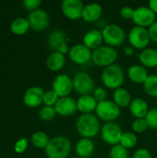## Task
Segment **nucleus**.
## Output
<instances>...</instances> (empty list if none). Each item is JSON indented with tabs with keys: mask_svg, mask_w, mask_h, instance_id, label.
Listing matches in <instances>:
<instances>
[{
	"mask_svg": "<svg viewBox=\"0 0 157 158\" xmlns=\"http://www.w3.org/2000/svg\"><path fill=\"white\" fill-rule=\"evenodd\" d=\"M52 90H54L59 97L68 96L73 90V80L66 74H59L55 78L52 83Z\"/></svg>",
	"mask_w": 157,
	"mask_h": 158,
	"instance_id": "13",
	"label": "nucleus"
},
{
	"mask_svg": "<svg viewBox=\"0 0 157 158\" xmlns=\"http://www.w3.org/2000/svg\"><path fill=\"white\" fill-rule=\"evenodd\" d=\"M145 119L148 123L150 129L157 130V107H154L149 109Z\"/></svg>",
	"mask_w": 157,
	"mask_h": 158,
	"instance_id": "35",
	"label": "nucleus"
},
{
	"mask_svg": "<svg viewBox=\"0 0 157 158\" xmlns=\"http://www.w3.org/2000/svg\"><path fill=\"white\" fill-rule=\"evenodd\" d=\"M148 76L147 69L142 65H132L128 69L129 79L136 84H143Z\"/></svg>",
	"mask_w": 157,
	"mask_h": 158,
	"instance_id": "21",
	"label": "nucleus"
},
{
	"mask_svg": "<svg viewBox=\"0 0 157 158\" xmlns=\"http://www.w3.org/2000/svg\"><path fill=\"white\" fill-rule=\"evenodd\" d=\"M95 114L99 119L107 123L115 122V120H117L120 117L121 111L120 108L113 101L106 99L97 104Z\"/></svg>",
	"mask_w": 157,
	"mask_h": 158,
	"instance_id": "6",
	"label": "nucleus"
},
{
	"mask_svg": "<svg viewBox=\"0 0 157 158\" xmlns=\"http://www.w3.org/2000/svg\"><path fill=\"white\" fill-rule=\"evenodd\" d=\"M148 32H149L151 41L157 43V19L148 28Z\"/></svg>",
	"mask_w": 157,
	"mask_h": 158,
	"instance_id": "41",
	"label": "nucleus"
},
{
	"mask_svg": "<svg viewBox=\"0 0 157 158\" xmlns=\"http://www.w3.org/2000/svg\"><path fill=\"white\" fill-rule=\"evenodd\" d=\"M124 52H125V55L126 56H132L133 55V47L127 46V47H125Z\"/></svg>",
	"mask_w": 157,
	"mask_h": 158,
	"instance_id": "43",
	"label": "nucleus"
},
{
	"mask_svg": "<svg viewBox=\"0 0 157 158\" xmlns=\"http://www.w3.org/2000/svg\"><path fill=\"white\" fill-rule=\"evenodd\" d=\"M101 80L104 86L110 90H117L121 87L125 80L124 69L118 64H113L103 69Z\"/></svg>",
	"mask_w": 157,
	"mask_h": 158,
	"instance_id": "2",
	"label": "nucleus"
},
{
	"mask_svg": "<svg viewBox=\"0 0 157 158\" xmlns=\"http://www.w3.org/2000/svg\"><path fill=\"white\" fill-rule=\"evenodd\" d=\"M47 44L54 52H60L65 55L69 51L67 34L61 30H55L50 32L47 39Z\"/></svg>",
	"mask_w": 157,
	"mask_h": 158,
	"instance_id": "10",
	"label": "nucleus"
},
{
	"mask_svg": "<svg viewBox=\"0 0 157 158\" xmlns=\"http://www.w3.org/2000/svg\"><path fill=\"white\" fill-rule=\"evenodd\" d=\"M103 43H104V39H103L102 31L99 30H91L87 31L84 34L82 40V44L91 51H93L98 47L102 46Z\"/></svg>",
	"mask_w": 157,
	"mask_h": 158,
	"instance_id": "18",
	"label": "nucleus"
},
{
	"mask_svg": "<svg viewBox=\"0 0 157 158\" xmlns=\"http://www.w3.org/2000/svg\"><path fill=\"white\" fill-rule=\"evenodd\" d=\"M29 145V142L26 138H20L19 140H18L14 145V151L18 154H22L24 153Z\"/></svg>",
	"mask_w": 157,
	"mask_h": 158,
	"instance_id": "37",
	"label": "nucleus"
},
{
	"mask_svg": "<svg viewBox=\"0 0 157 158\" xmlns=\"http://www.w3.org/2000/svg\"><path fill=\"white\" fill-rule=\"evenodd\" d=\"M75 151L78 157L88 158L93 156L94 152V143L92 139L81 138L79 140L75 146Z\"/></svg>",
	"mask_w": 157,
	"mask_h": 158,
	"instance_id": "22",
	"label": "nucleus"
},
{
	"mask_svg": "<svg viewBox=\"0 0 157 158\" xmlns=\"http://www.w3.org/2000/svg\"><path fill=\"white\" fill-rule=\"evenodd\" d=\"M73 80V90L81 95H87L93 93L95 86L93 78L86 72L80 71L75 74Z\"/></svg>",
	"mask_w": 157,
	"mask_h": 158,
	"instance_id": "8",
	"label": "nucleus"
},
{
	"mask_svg": "<svg viewBox=\"0 0 157 158\" xmlns=\"http://www.w3.org/2000/svg\"><path fill=\"white\" fill-rule=\"evenodd\" d=\"M50 142L49 136L42 131H35L31 137V144L37 149H45Z\"/></svg>",
	"mask_w": 157,
	"mask_h": 158,
	"instance_id": "28",
	"label": "nucleus"
},
{
	"mask_svg": "<svg viewBox=\"0 0 157 158\" xmlns=\"http://www.w3.org/2000/svg\"><path fill=\"white\" fill-rule=\"evenodd\" d=\"M54 107L56 114L61 117H70L78 111L77 101L70 96L60 97Z\"/></svg>",
	"mask_w": 157,
	"mask_h": 158,
	"instance_id": "17",
	"label": "nucleus"
},
{
	"mask_svg": "<svg viewBox=\"0 0 157 158\" xmlns=\"http://www.w3.org/2000/svg\"><path fill=\"white\" fill-rule=\"evenodd\" d=\"M84 5L81 0H64L61 4L62 13L68 19H79L82 17Z\"/></svg>",
	"mask_w": 157,
	"mask_h": 158,
	"instance_id": "14",
	"label": "nucleus"
},
{
	"mask_svg": "<svg viewBox=\"0 0 157 158\" xmlns=\"http://www.w3.org/2000/svg\"><path fill=\"white\" fill-rule=\"evenodd\" d=\"M30 22L27 19L17 18L10 25V31L16 35H23L30 30Z\"/></svg>",
	"mask_w": 157,
	"mask_h": 158,
	"instance_id": "27",
	"label": "nucleus"
},
{
	"mask_svg": "<svg viewBox=\"0 0 157 158\" xmlns=\"http://www.w3.org/2000/svg\"><path fill=\"white\" fill-rule=\"evenodd\" d=\"M92 53L83 44H77L72 45L68 51L70 60L78 65H85L92 60Z\"/></svg>",
	"mask_w": 157,
	"mask_h": 158,
	"instance_id": "12",
	"label": "nucleus"
},
{
	"mask_svg": "<svg viewBox=\"0 0 157 158\" xmlns=\"http://www.w3.org/2000/svg\"><path fill=\"white\" fill-rule=\"evenodd\" d=\"M142 66L148 69L157 68V49L146 48L143 50L139 56Z\"/></svg>",
	"mask_w": 157,
	"mask_h": 158,
	"instance_id": "24",
	"label": "nucleus"
},
{
	"mask_svg": "<svg viewBox=\"0 0 157 158\" xmlns=\"http://www.w3.org/2000/svg\"><path fill=\"white\" fill-rule=\"evenodd\" d=\"M76 130L82 138L92 139L101 131L99 118L93 114H81L76 121Z\"/></svg>",
	"mask_w": 157,
	"mask_h": 158,
	"instance_id": "1",
	"label": "nucleus"
},
{
	"mask_svg": "<svg viewBox=\"0 0 157 158\" xmlns=\"http://www.w3.org/2000/svg\"><path fill=\"white\" fill-rule=\"evenodd\" d=\"M93 96L97 101V103L103 102V101L106 100V97H107L106 90L105 89V87H97L94 89V91L93 93Z\"/></svg>",
	"mask_w": 157,
	"mask_h": 158,
	"instance_id": "36",
	"label": "nucleus"
},
{
	"mask_svg": "<svg viewBox=\"0 0 157 158\" xmlns=\"http://www.w3.org/2000/svg\"><path fill=\"white\" fill-rule=\"evenodd\" d=\"M145 93L154 98H157V75H149L143 83Z\"/></svg>",
	"mask_w": 157,
	"mask_h": 158,
	"instance_id": "29",
	"label": "nucleus"
},
{
	"mask_svg": "<svg viewBox=\"0 0 157 158\" xmlns=\"http://www.w3.org/2000/svg\"><path fill=\"white\" fill-rule=\"evenodd\" d=\"M100 134L105 143L114 146L119 144L123 131L116 122H107L101 127Z\"/></svg>",
	"mask_w": 157,
	"mask_h": 158,
	"instance_id": "9",
	"label": "nucleus"
},
{
	"mask_svg": "<svg viewBox=\"0 0 157 158\" xmlns=\"http://www.w3.org/2000/svg\"><path fill=\"white\" fill-rule=\"evenodd\" d=\"M128 39L131 47L141 50L146 49L151 42L148 29L140 26H134L130 29Z\"/></svg>",
	"mask_w": 157,
	"mask_h": 158,
	"instance_id": "7",
	"label": "nucleus"
},
{
	"mask_svg": "<svg viewBox=\"0 0 157 158\" xmlns=\"http://www.w3.org/2000/svg\"><path fill=\"white\" fill-rule=\"evenodd\" d=\"M59 98L60 97L56 94V93L54 90H49L47 92H44L43 104H44V106H55Z\"/></svg>",
	"mask_w": 157,
	"mask_h": 158,
	"instance_id": "33",
	"label": "nucleus"
},
{
	"mask_svg": "<svg viewBox=\"0 0 157 158\" xmlns=\"http://www.w3.org/2000/svg\"><path fill=\"white\" fill-rule=\"evenodd\" d=\"M129 107H130V114L136 118H145L149 111L148 104L143 98L133 99Z\"/></svg>",
	"mask_w": 157,
	"mask_h": 158,
	"instance_id": "23",
	"label": "nucleus"
},
{
	"mask_svg": "<svg viewBox=\"0 0 157 158\" xmlns=\"http://www.w3.org/2000/svg\"><path fill=\"white\" fill-rule=\"evenodd\" d=\"M43 90L39 86H31L26 90L23 95V103L31 108L38 107L43 103Z\"/></svg>",
	"mask_w": 157,
	"mask_h": 158,
	"instance_id": "16",
	"label": "nucleus"
},
{
	"mask_svg": "<svg viewBox=\"0 0 157 158\" xmlns=\"http://www.w3.org/2000/svg\"><path fill=\"white\" fill-rule=\"evenodd\" d=\"M66 64V56L60 52H52L46 58V66L52 71L61 70Z\"/></svg>",
	"mask_w": 157,
	"mask_h": 158,
	"instance_id": "25",
	"label": "nucleus"
},
{
	"mask_svg": "<svg viewBox=\"0 0 157 158\" xmlns=\"http://www.w3.org/2000/svg\"><path fill=\"white\" fill-rule=\"evenodd\" d=\"M131 95L130 92L122 87L117 89L114 91L113 94V102L119 107L124 108L127 106H130L131 103Z\"/></svg>",
	"mask_w": 157,
	"mask_h": 158,
	"instance_id": "26",
	"label": "nucleus"
},
{
	"mask_svg": "<svg viewBox=\"0 0 157 158\" xmlns=\"http://www.w3.org/2000/svg\"><path fill=\"white\" fill-rule=\"evenodd\" d=\"M103 39L105 45L118 47L124 44L126 40V32L122 27L117 24H108L102 30Z\"/></svg>",
	"mask_w": 157,
	"mask_h": 158,
	"instance_id": "5",
	"label": "nucleus"
},
{
	"mask_svg": "<svg viewBox=\"0 0 157 158\" xmlns=\"http://www.w3.org/2000/svg\"><path fill=\"white\" fill-rule=\"evenodd\" d=\"M103 13V7L98 3H91L84 6L82 12V19L86 22L97 21Z\"/></svg>",
	"mask_w": 157,
	"mask_h": 158,
	"instance_id": "20",
	"label": "nucleus"
},
{
	"mask_svg": "<svg viewBox=\"0 0 157 158\" xmlns=\"http://www.w3.org/2000/svg\"><path fill=\"white\" fill-rule=\"evenodd\" d=\"M156 75H157V68H156Z\"/></svg>",
	"mask_w": 157,
	"mask_h": 158,
	"instance_id": "45",
	"label": "nucleus"
},
{
	"mask_svg": "<svg viewBox=\"0 0 157 158\" xmlns=\"http://www.w3.org/2000/svg\"><path fill=\"white\" fill-rule=\"evenodd\" d=\"M120 15L122 18H124L126 19H131L132 20L133 15H134V9L130 6H124L120 9Z\"/></svg>",
	"mask_w": 157,
	"mask_h": 158,
	"instance_id": "39",
	"label": "nucleus"
},
{
	"mask_svg": "<svg viewBox=\"0 0 157 158\" xmlns=\"http://www.w3.org/2000/svg\"><path fill=\"white\" fill-rule=\"evenodd\" d=\"M56 112L54 106H43L39 111V118L43 121H49L56 118Z\"/></svg>",
	"mask_w": 157,
	"mask_h": 158,
	"instance_id": "31",
	"label": "nucleus"
},
{
	"mask_svg": "<svg viewBox=\"0 0 157 158\" xmlns=\"http://www.w3.org/2000/svg\"><path fill=\"white\" fill-rule=\"evenodd\" d=\"M110 158H129V152L128 149L124 148L120 144H117L112 146L109 152Z\"/></svg>",
	"mask_w": 157,
	"mask_h": 158,
	"instance_id": "32",
	"label": "nucleus"
},
{
	"mask_svg": "<svg viewBox=\"0 0 157 158\" xmlns=\"http://www.w3.org/2000/svg\"><path fill=\"white\" fill-rule=\"evenodd\" d=\"M132 158H152V155L146 148H140L135 151Z\"/></svg>",
	"mask_w": 157,
	"mask_h": 158,
	"instance_id": "40",
	"label": "nucleus"
},
{
	"mask_svg": "<svg viewBox=\"0 0 157 158\" xmlns=\"http://www.w3.org/2000/svg\"><path fill=\"white\" fill-rule=\"evenodd\" d=\"M22 4L26 9L31 10L32 12L34 10L39 9V6L42 5V1L41 0H24Z\"/></svg>",
	"mask_w": 157,
	"mask_h": 158,
	"instance_id": "38",
	"label": "nucleus"
},
{
	"mask_svg": "<svg viewBox=\"0 0 157 158\" xmlns=\"http://www.w3.org/2000/svg\"><path fill=\"white\" fill-rule=\"evenodd\" d=\"M155 20L156 15L149 6H142L134 9L132 21L135 23V26H140L148 29Z\"/></svg>",
	"mask_w": 157,
	"mask_h": 158,
	"instance_id": "11",
	"label": "nucleus"
},
{
	"mask_svg": "<svg viewBox=\"0 0 157 158\" xmlns=\"http://www.w3.org/2000/svg\"><path fill=\"white\" fill-rule=\"evenodd\" d=\"M44 151L48 158H68L71 151V143L65 136H56L50 139Z\"/></svg>",
	"mask_w": 157,
	"mask_h": 158,
	"instance_id": "3",
	"label": "nucleus"
},
{
	"mask_svg": "<svg viewBox=\"0 0 157 158\" xmlns=\"http://www.w3.org/2000/svg\"><path fill=\"white\" fill-rule=\"evenodd\" d=\"M73 158H81V157H78V156H77V157H73Z\"/></svg>",
	"mask_w": 157,
	"mask_h": 158,
	"instance_id": "44",
	"label": "nucleus"
},
{
	"mask_svg": "<svg viewBox=\"0 0 157 158\" xmlns=\"http://www.w3.org/2000/svg\"><path fill=\"white\" fill-rule=\"evenodd\" d=\"M97 104V101L93 95H81L77 100V109L81 114H93L96 110Z\"/></svg>",
	"mask_w": 157,
	"mask_h": 158,
	"instance_id": "19",
	"label": "nucleus"
},
{
	"mask_svg": "<svg viewBox=\"0 0 157 158\" xmlns=\"http://www.w3.org/2000/svg\"><path fill=\"white\" fill-rule=\"evenodd\" d=\"M118 58V52L114 47L108 45H102L92 53V61L94 65L102 68L109 67L115 64Z\"/></svg>",
	"mask_w": 157,
	"mask_h": 158,
	"instance_id": "4",
	"label": "nucleus"
},
{
	"mask_svg": "<svg viewBox=\"0 0 157 158\" xmlns=\"http://www.w3.org/2000/svg\"><path fill=\"white\" fill-rule=\"evenodd\" d=\"M137 143H138V138L136 134L131 131H127V132H123L119 144L126 149H131L136 146Z\"/></svg>",
	"mask_w": 157,
	"mask_h": 158,
	"instance_id": "30",
	"label": "nucleus"
},
{
	"mask_svg": "<svg viewBox=\"0 0 157 158\" xmlns=\"http://www.w3.org/2000/svg\"><path fill=\"white\" fill-rule=\"evenodd\" d=\"M148 6L153 10V12L156 15L157 14V0H151L149 1Z\"/></svg>",
	"mask_w": 157,
	"mask_h": 158,
	"instance_id": "42",
	"label": "nucleus"
},
{
	"mask_svg": "<svg viewBox=\"0 0 157 158\" xmlns=\"http://www.w3.org/2000/svg\"><path fill=\"white\" fill-rule=\"evenodd\" d=\"M149 128L145 118H136L131 123V129L136 133H143Z\"/></svg>",
	"mask_w": 157,
	"mask_h": 158,
	"instance_id": "34",
	"label": "nucleus"
},
{
	"mask_svg": "<svg viewBox=\"0 0 157 158\" xmlns=\"http://www.w3.org/2000/svg\"><path fill=\"white\" fill-rule=\"evenodd\" d=\"M28 20L30 22L31 29L35 31H43L49 27L50 19L46 11L43 9H37L30 13Z\"/></svg>",
	"mask_w": 157,
	"mask_h": 158,
	"instance_id": "15",
	"label": "nucleus"
}]
</instances>
